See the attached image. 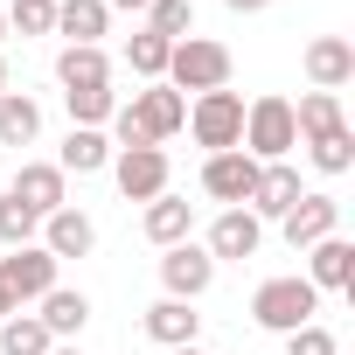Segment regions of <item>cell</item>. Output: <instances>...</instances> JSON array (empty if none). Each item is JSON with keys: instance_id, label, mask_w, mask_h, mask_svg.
Wrapping results in <instances>:
<instances>
[{"instance_id": "29", "label": "cell", "mask_w": 355, "mask_h": 355, "mask_svg": "<svg viewBox=\"0 0 355 355\" xmlns=\"http://www.w3.org/2000/svg\"><path fill=\"white\" fill-rule=\"evenodd\" d=\"M167 49H174V42H160V35H146V28H139V35L125 42V63H132V77L160 84V77H167Z\"/></svg>"}, {"instance_id": "31", "label": "cell", "mask_w": 355, "mask_h": 355, "mask_svg": "<svg viewBox=\"0 0 355 355\" xmlns=\"http://www.w3.org/2000/svg\"><path fill=\"white\" fill-rule=\"evenodd\" d=\"M35 223H42L35 209H21L15 196H0V244H8V251H15V244H28V237H35Z\"/></svg>"}, {"instance_id": "30", "label": "cell", "mask_w": 355, "mask_h": 355, "mask_svg": "<svg viewBox=\"0 0 355 355\" xmlns=\"http://www.w3.org/2000/svg\"><path fill=\"white\" fill-rule=\"evenodd\" d=\"M8 28H21V35H56V0H15V8H8Z\"/></svg>"}, {"instance_id": "9", "label": "cell", "mask_w": 355, "mask_h": 355, "mask_svg": "<svg viewBox=\"0 0 355 355\" xmlns=\"http://www.w3.org/2000/svg\"><path fill=\"white\" fill-rule=\"evenodd\" d=\"M334 223H341V202H334V196H320V189H306V196L279 216V230H286V244H293V251H313L320 237H334Z\"/></svg>"}, {"instance_id": "27", "label": "cell", "mask_w": 355, "mask_h": 355, "mask_svg": "<svg viewBox=\"0 0 355 355\" xmlns=\"http://www.w3.org/2000/svg\"><path fill=\"white\" fill-rule=\"evenodd\" d=\"M63 105H70V125H105V119L119 112V91H112V84H91V91H63Z\"/></svg>"}, {"instance_id": "16", "label": "cell", "mask_w": 355, "mask_h": 355, "mask_svg": "<svg viewBox=\"0 0 355 355\" xmlns=\"http://www.w3.org/2000/svg\"><path fill=\"white\" fill-rule=\"evenodd\" d=\"M196 327H202V313H196L189 300H153V306H146V334H153L160 348H196Z\"/></svg>"}, {"instance_id": "20", "label": "cell", "mask_w": 355, "mask_h": 355, "mask_svg": "<svg viewBox=\"0 0 355 355\" xmlns=\"http://www.w3.org/2000/svg\"><path fill=\"white\" fill-rule=\"evenodd\" d=\"M56 167H63V174H98V167H112V139H105L98 125H70Z\"/></svg>"}, {"instance_id": "19", "label": "cell", "mask_w": 355, "mask_h": 355, "mask_svg": "<svg viewBox=\"0 0 355 355\" xmlns=\"http://www.w3.org/2000/svg\"><path fill=\"white\" fill-rule=\"evenodd\" d=\"M189 230H196V202H182V196H153L146 202V237L167 251V244H189Z\"/></svg>"}, {"instance_id": "37", "label": "cell", "mask_w": 355, "mask_h": 355, "mask_svg": "<svg viewBox=\"0 0 355 355\" xmlns=\"http://www.w3.org/2000/svg\"><path fill=\"white\" fill-rule=\"evenodd\" d=\"M167 355H202V348H167Z\"/></svg>"}, {"instance_id": "7", "label": "cell", "mask_w": 355, "mask_h": 355, "mask_svg": "<svg viewBox=\"0 0 355 355\" xmlns=\"http://www.w3.org/2000/svg\"><path fill=\"white\" fill-rule=\"evenodd\" d=\"M160 286H167V300H202L209 286H216V258L202 251V244H167V258H160Z\"/></svg>"}, {"instance_id": "23", "label": "cell", "mask_w": 355, "mask_h": 355, "mask_svg": "<svg viewBox=\"0 0 355 355\" xmlns=\"http://www.w3.org/2000/svg\"><path fill=\"white\" fill-rule=\"evenodd\" d=\"M56 77H63V91L112 84V56H105V49H63V56H56Z\"/></svg>"}, {"instance_id": "4", "label": "cell", "mask_w": 355, "mask_h": 355, "mask_svg": "<svg viewBox=\"0 0 355 355\" xmlns=\"http://www.w3.org/2000/svg\"><path fill=\"white\" fill-rule=\"evenodd\" d=\"M313 313H320V293H313L306 279H265V286L251 293V320L272 327V334H293V327H306Z\"/></svg>"}, {"instance_id": "10", "label": "cell", "mask_w": 355, "mask_h": 355, "mask_svg": "<svg viewBox=\"0 0 355 355\" xmlns=\"http://www.w3.org/2000/svg\"><path fill=\"white\" fill-rule=\"evenodd\" d=\"M202 189H209L216 202L244 209V202H251V189H258V160H251L244 146H230V153H209V160H202Z\"/></svg>"}, {"instance_id": "12", "label": "cell", "mask_w": 355, "mask_h": 355, "mask_svg": "<svg viewBox=\"0 0 355 355\" xmlns=\"http://www.w3.org/2000/svg\"><path fill=\"white\" fill-rule=\"evenodd\" d=\"M258 244H265V223H258L251 209H223V216L209 223V244H202V251H209V258H237V265H244V258H258Z\"/></svg>"}, {"instance_id": "34", "label": "cell", "mask_w": 355, "mask_h": 355, "mask_svg": "<svg viewBox=\"0 0 355 355\" xmlns=\"http://www.w3.org/2000/svg\"><path fill=\"white\" fill-rule=\"evenodd\" d=\"M105 8H132V15H146V8H153V0H105Z\"/></svg>"}, {"instance_id": "26", "label": "cell", "mask_w": 355, "mask_h": 355, "mask_svg": "<svg viewBox=\"0 0 355 355\" xmlns=\"http://www.w3.org/2000/svg\"><path fill=\"white\" fill-rule=\"evenodd\" d=\"M146 35L189 42V35H196V8H189V0H153V8H146Z\"/></svg>"}, {"instance_id": "21", "label": "cell", "mask_w": 355, "mask_h": 355, "mask_svg": "<svg viewBox=\"0 0 355 355\" xmlns=\"http://www.w3.org/2000/svg\"><path fill=\"white\" fill-rule=\"evenodd\" d=\"M35 320L49 327V341H56V334H84V320H91V300H84V293H70V286H49Z\"/></svg>"}, {"instance_id": "14", "label": "cell", "mask_w": 355, "mask_h": 355, "mask_svg": "<svg viewBox=\"0 0 355 355\" xmlns=\"http://www.w3.org/2000/svg\"><path fill=\"white\" fill-rule=\"evenodd\" d=\"M306 258H313V272H306L313 293H348V286H355V244H348V237H320Z\"/></svg>"}, {"instance_id": "17", "label": "cell", "mask_w": 355, "mask_h": 355, "mask_svg": "<svg viewBox=\"0 0 355 355\" xmlns=\"http://www.w3.org/2000/svg\"><path fill=\"white\" fill-rule=\"evenodd\" d=\"M306 77H313V91H341V84L355 77V49H348L341 35L306 42Z\"/></svg>"}, {"instance_id": "32", "label": "cell", "mask_w": 355, "mask_h": 355, "mask_svg": "<svg viewBox=\"0 0 355 355\" xmlns=\"http://www.w3.org/2000/svg\"><path fill=\"white\" fill-rule=\"evenodd\" d=\"M286 355H341V341H334L320 320H306V327H293V334H286Z\"/></svg>"}, {"instance_id": "11", "label": "cell", "mask_w": 355, "mask_h": 355, "mask_svg": "<svg viewBox=\"0 0 355 355\" xmlns=\"http://www.w3.org/2000/svg\"><path fill=\"white\" fill-rule=\"evenodd\" d=\"M63 182H70V174L56 167V160H28L21 174H15V202L21 209H35V216H56V209H70V196H63Z\"/></svg>"}, {"instance_id": "1", "label": "cell", "mask_w": 355, "mask_h": 355, "mask_svg": "<svg viewBox=\"0 0 355 355\" xmlns=\"http://www.w3.org/2000/svg\"><path fill=\"white\" fill-rule=\"evenodd\" d=\"M182 125H189V98L174 91V84H146V91H132V98L112 112L119 146H160V139H174Z\"/></svg>"}, {"instance_id": "18", "label": "cell", "mask_w": 355, "mask_h": 355, "mask_svg": "<svg viewBox=\"0 0 355 355\" xmlns=\"http://www.w3.org/2000/svg\"><path fill=\"white\" fill-rule=\"evenodd\" d=\"M112 8L105 0H56V35H70V49H98Z\"/></svg>"}, {"instance_id": "39", "label": "cell", "mask_w": 355, "mask_h": 355, "mask_svg": "<svg viewBox=\"0 0 355 355\" xmlns=\"http://www.w3.org/2000/svg\"><path fill=\"white\" fill-rule=\"evenodd\" d=\"M0 35H8V15H0Z\"/></svg>"}, {"instance_id": "33", "label": "cell", "mask_w": 355, "mask_h": 355, "mask_svg": "<svg viewBox=\"0 0 355 355\" xmlns=\"http://www.w3.org/2000/svg\"><path fill=\"white\" fill-rule=\"evenodd\" d=\"M230 15H258V8H272V0H223Z\"/></svg>"}, {"instance_id": "28", "label": "cell", "mask_w": 355, "mask_h": 355, "mask_svg": "<svg viewBox=\"0 0 355 355\" xmlns=\"http://www.w3.org/2000/svg\"><path fill=\"white\" fill-rule=\"evenodd\" d=\"M306 153H313V167H320V174H348V167H355V132H348V125H334V132L306 139Z\"/></svg>"}, {"instance_id": "36", "label": "cell", "mask_w": 355, "mask_h": 355, "mask_svg": "<svg viewBox=\"0 0 355 355\" xmlns=\"http://www.w3.org/2000/svg\"><path fill=\"white\" fill-rule=\"evenodd\" d=\"M0 98H8V56H0Z\"/></svg>"}, {"instance_id": "22", "label": "cell", "mask_w": 355, "mask_h": 355, "mask_svg": "<svg viewBox=\"0 0 355 355\" xmlns=\"http://www.w3.org/2000/svg\"><path fill=\"white\" fill-rule=\"evenodd\" d=\"M35 132H42V105L28 91H8L0 98V146H28Z\"/></svg>"}, {"instance_id": "6", "label": "cell", "mask_w": 355, "mask_h": 355, "mask_svg": "<svg viewBox=\"0 0 355 355\" xmlns=\"http://www.w3.org/2000/svg\"><path fill=\"white\" fill-rule=\"evenodd\" d=\"M56 286V258L42 251V244H15L8 258H0V293H8L15 306H28V300H42Z\"/></svg>"}, {"instance_id": "24", "label": "cell", "mask_w": 355, "mask_h": 355, "mask_svg": "<svg viewBox=\"0 0 355 355\" xmlns=\"http://www.w3.org/2000/svg\"><path fill=\"white\" fill-rule=\"evenodd\" d=\"M334 125H348L334 91H306V98L293 105V132H300V139H320V132H334Z\"/></svg>"}, {"instance_id": "2", "label": "cell", "mask_w": 355, "mask_h": 355, "mask_svg": "<svg viewBox=\"0 0 355 355\" xmlns=\"http://www.w3.org/2000/svg\"><path fill=\"white\" fill-rule=\"evenodd\" d=\"M258 167H272V160H286L293 146H300V132H293V105L279 98V91H265V98H251L244 105V139H237Z\"/></svg>"}, {"instance_id": "5", "label": "cell", "mask_w": 355, "mask_h": 355, "mask_svg": "<svg viewBox=\"0 0 355 355\" xmlns=\"http://www.w3.org/2000/svg\"><path fill=\"white\" fill-rule=\"evenodd\" d=\"M189 125H196V146L230 153V146L244 139V98H237V91H202V98L189 105Z\"/></svg>"}, {"instance_id": "25", "label": "cell", "mask_w": 355, "mask_h": 355, "mask_svg": "<svg viewBox=\"0 0 355 355\" xmlns=\"http://www.w3.org/2000/svg\"><path fill=\"white\" fill-rule=\"evenodd\" d=\"M56 341H49V327L35 320V313H8L0 320V355H49Z\"/></svg>"}, {"instance_id": "15", "label": "cell", "mask_w": 355, "mask_h": 355, "mask_svg": "<svg viewBox=\"0 0 355 355\" xmlns=\"http://www.w3.org/2000/svg\"><path fill=\"white\" fill-rule=\"evenodd\" d=\"M98 244V230H91V216L84 209H56V216H42V251L63 265V258H84Z\"/></svg>"}, {"instance_id": "3", "label": "cell", "mask_w": 355, "mask_h": 355, "mask_svg": "<svg viewBox=\"0 0 355 355\" xmlns=\"http://www.w3.org/2000/svg\"><path fill=\"white\" fill-rule=\"evenodd\" d=\"M160 84H174V91H230V49L223 42H209V35H189V42H174L167 49V77Z\"/></svg>"}, {"instance_id": "13", "label": "cell", "mask_w": 355, "mask_h": 355, "mask_svg": "<svg viewBox=\"0 0 355 355\" xmlns=\"http://www.w3.org/2000/svg\"><path fill=\"white\" fill-rule=\"evenodd\" d=\"M300 196H306V189H300V174H293L286 160H272V167H258V189H251V202H244V209H251L258 223H265V216L279 223V216H286Z\"/></svg>"}, {"instance_id": "8", "label": "cell", "mask_w": 355, "mask_h": 355, "mask_svg": "<svg viewBox=\"0 0 355 355\" xmlns=\"http://www.w3.org/2000/svg\"><path fill=\"white\" fill-rule=\"evenodd\" d=\"M112 174H119V196H125V202L167 196V153H160V146H119V153H112Z\"/></svg>"}, {"instance_id": "35", "label": "cell", "mask_w": 355, "mask_h": 355, "mask_svg": "<svg viewBox=\"0 0 355 355\" xmlns=\"http://www.w3.org/2000/svg\"><path fill=\"white\" fill-rule=\"evenodd\" d=\"M8 313H21V306H15V300H8V293H0V320H8Z\"/></svg>"}, {"instance_id": "38", "label": "cell", "mask_w": 355, "mask_h": 355, "mask_svg": "<svg viewBox=\"0 0 355 355\" xmlns=\"http://www.w3.org/2000/svg\"><path fill=\"white\" fill-rule=\"evenodd\" d=\"M49 355H77V348H49Z\"/></svg>"}]
</instances>
